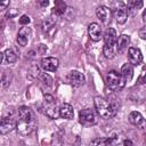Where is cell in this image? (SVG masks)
Masks as SVG:
<instances>
[{
  "mask_svg": "<svg viewBox=\"0 0 146 146\" xmlns=\"http://www.w3.org/2000/svg\"><path fill=\"white\" fill-rule=\"evenodd\" d=\"M17 113H18V121L16 128L18 132L23 136L30 135L36 127V121L33 111L27 106H21Z\"/></svg>",
  "mask_w": 146,
  "mask_h": 146,
  "instance_id": "cell-1",
  "label": "cell"
},
{
  "mask_svg": "<svg viewBox=\"0 0 146 146\" xmlns=\"http://www.w3.org/2000/svg\"><path fill=\"white\" fill-rule=\"evenodd\" d=\"M95 107L97 113L103 117V119H111L115 115L116 113V107L107 99H105L104 97L100 96H96L95 97Z\"/></svg>",
  "mask_w": 146,
  "mask_h": 146,
  "instance_id": "cell-2",
  "label": "cell"
},
{
  "mask_svg": "<svg viewBox=\"0 0 146 146\" xmlns=\"http://www.w3.org/2000/svg\"><path fill=\"white\" fill-rule=\"evenodd\" d=\"M104 47H103V52L106 58L112 59L115 54H116V32L113 27H108L104 34Z\"/></svg>",
  "mask_w": 146,
  "mask_h": 146,
  "instance_id": "cell-3",
  "label": "cell"
},
{
  "mask_svg": "<svg viewBox=\"0 0 146 146\" xmlns=\"http://www.w3.org/2000/svg\"><path fill=\"white\" fill-rule=\"evenodd\" d=\"M125 79L116 71H110L106 75V84L113 91H120L125 86Z\"/></svg>",
  "mask_w": 146,
  "mask_h": 146,
  "instance_id": "cell-4",
  "label": "cell"
},
{
  "mask_svg": "<svg viewBox=\"0 0 146 146\" xmlns=\"http://www.w3.org/2000/svg\"><path fill=\"white\" fill-rule=\"evenodd\" d=\"M42 108H43L44 114L48 117H50V119H54L55 120V119H57L59 116V108L56 105L55 98L50 94L44 95L43 103H42Z\"/></svg>",
  "mask_w": 146,
  "mask_h": 146,
  "instance_id": "cell-5",
  "label": "cell"
},
{
  "mask_svg": "<svg viewBox=\"0 0 146 146\" xmlns=\"http://www.w3.org/2000/svg\"><path fill=\"white\" fill-rule=\"evenodd\" d=\"M79 121L84 127H91L98 122V119H97V114L94 110L83 108L79 113Z\"/></svg>",
  "mask_w": 146,
  "mask_h": 146,
  "instance_id": "cell-6",
  "label": "cell"
},
{
  "mask_svg": "<svg viewBox=\"0 0 146 146\" xmlns=\"http://www.w3.org/2000/svg\"><path fill=\"white\" fill-rule=\"evenodd\" d=\"M16 127H17V121L15 120V117L13 115L3 116L1 119V123H0V132L2 135H6V133L10 132Z\"/></svg>",
  "mask_w": 146,
  "mask_h": 146,
  "instance_id": "cell-7",
  "label": "cell"
},
{
  "mask_svg": "<svg viewBox=\"0 0 146 146\" xmlns=\"http://www.w3.org/2000/svg\"><path fill=\"white\" fill-rule=\"evenodd\" d=\"M128 60H129V64L131 65H135V66L139 65L143 62V55H141L140 49L130 47L128 49Z\"/></svg>",
  "mask_w": 146,
  "mask_h": 146,
  "instance_id": "cell-8",
  "label": "cell"
},
{
  "mask_svg": "<svg viewBox=\"0 0 146 146\" xmlns=\"http://www.w3.org/2000/svg\"><path fill=\"white\" fill-rule=\"evenodd\" d=\"M41 67L47 71V72H55L57 68H58V65H59V62L57 58L55 57H46V58H42L41 63H40Z\"/></svg>",
  "mask_w": 146,
  "mask_h": 146,
  "instance_id": "cell-9",
  "label": "cell"
},
{
  "mask_svg": "<svg viewBox=\"0 0 146 146\" xmlns=\"http://www.w3.org/2000/svg\"><path fill=\"white\" fill-rule=\"evenodd\" d=\"M117 141L119 140L116 136L107 137V138H97V139H94L89 144V146H115Z\"/></svg>",
  "mask_w": 146,
  "mask_h": 146,
  "instance_id": "cell-10",
  "label": "cell"
},
{
  "mask_svg": "<svg viewBox=\"0 0 146 146\" xmlns=\"http://www.w3.org/2000/svg\"><path fill=\"white\" fill-rule=\"evenodd\" d=\"M67 80H68V82H70L73 87H79V86H81V84L84 82V76H83V74H82L81 72L73 70V71H71V72L68 73Z\"/></svg>",
  "mask_w": 146,
  "mask_h": 146,
  "instance_id": "cell-11",
  "label": "cell"
},
{
  "mask_svg": "<svg viewBox=\"0 0 146 146\" xmlns=\"http://www.w3.org/2000/svg\"><path fill=\"white\" fill-rule=\"evenodd\" d=\"M40 86H41V89L43 90L44 95L50 94V90L52 89V79H51V76L47 73H42L40 75Z\"/></svg>",
  "mask_w": 146,
  "mask_h": 146,
  "instance_id": "cell-12",
  "label": "cell"
},
{
  "mask_svg": "<svg viewBox=\"0 0 146 146\" xmlns=\"http://www.w3.org/2000/svg\"><path fill=\"white\" fill-rule=\"evenodd\" d=\"M88 33H89V36L92 41H99L100 38H102V29L99 26V24L97 23H91L89 24L88 26Z\"/></svg>",
  "mask_w": 146,
  "mask_h": 146,
  "instance_id": "cell-13",
  "label": "cell"
},
{
  "mask_svg": "<svg viewBox=\"0 0 146 146\" xmlns=\"http://www.w3.org/2000/svg\"><path fill=\"white\" fill-rule=\"evenodd\" d=\"M130 43V36L127 34H121L116 40V51L119 54H123Z\"/></svg>",
  "mask_w": 146,
  "mask_h": 146,
  "instance_id": "cell-14",
  "label": "cell"
},
{
  "mask_svg": "<svg viewBox=\"0 0 146 146\" xmlns=\"http://www.w3.org/2000/svg\"><path fill=\"white\" fill-rule=\"evenodd\" d=\"M96 15L104 24H107L111 19V9H108L106 6H99L96 9Z\"/></svg>",
  "mask_w": 146,
  "mask_h": 146,
  "instance_id": "cell-15",
  "label": "cell"
},
{
  "mask_svg": "<svg viewBox=\"0 0 146 146\" xmlns=\"http://www.w3.org/2000/svg\"><path fill=\"white\" fill-rule=\"evenodd\" d=\"M31 34V29L30 27H22L19 31H18V34H17V42L19 46L24 47L27 44V41H29V36Z\"/></svg>",
  "mask_w": 146,
  "mask_h": 146,
  "instance_id": "cell-16",
  "label": "cell"
},
{
  "mask_svg": "<svg viewBox=\"0 0 146 146\" xmlns=\"http://www.w3.org/2000/svg\"><path fill=\"white\" fill-rule=\"evenodd\" d=\"M59 116L63 117V119H66V120L73 119V116H74L73 107L70 104H66V103L62 104L59 106Z\"/></svg>",
  "mask_w": 146,
  "mask_h": 146,
  "instance_id": "cell-17",
  "label": "cell"
},
{
  "mask_svg": "<svg viewBox=\"0 0 146 146\" xmlns=\"http://www.w3.org/2000/svg\"><path fill=\"white\" fill-rule=\"evenodd\" d=\"M114 17L116 19V22L119 24H123L125 23L127 18H128V10L125 7H117L114 10Z\"/></svg>",
  "mask_w": 146,
  "mask_h": 146,
  "instance_id": "cell-18",
  "label": "cell"
},
{
  "mask_svg": "<svg viewBox=\"0 0 146 146\" xmlns=\"http://www.w3.org/2000/svg\"><path fill=\"white\" fill-rule=\"evenodd\" d=\"M129 122L132 123L133 125H137V127H140L143 123H144V117L143 115L137 112V111H133L129 114Z\"/></svg>",
  "mask_w": 146,
  "mask_h": 146,
  "instance_id": "cell-19",
  "label": "cell"
},
{
  "mask_svg": "<svg viewBox=\"0 0 146 146\" xmlns=\"http://www.w3.org/2000/svg\"><path fill=\"white\" fill-rule=\"evenodd\" d=\"M123 78L125 79V81H130L133 76V68H132V65L131 64H124L122 67H121V72H120Z\"/></svg>",
  "mask_w": 146,
  "mask_h": 146,
  "instance_id": "cell-20",
  "label": "cell"
},
{
  "mask_svg": "<svg viewBox=\"0 0 146 146\" xmlns=\"http://www.w3.org/2000/svg\"><path fill=\"white\" fill-rule=\"evenodd\" d=\"M3 55H5V59L7 60V63H15L16 60H17V54L14 51V49H11V48H8V49H6L5 50V52H3Z\"/></svg>",
  "mask_w": 146,
  "mask_h": 146,
  "instance_id": "cell-21",
  "label": "cell"
},
{
  "mask_svg": "<svg viewBox=\"0 0 146 146\" xmlns=\"http://www.w3.org/2000/svg\"><path fill=\"white\" fill-rule=\"evenodd\" d=\"M66 11V5L63 1H56L54 7V13L56 15H64Z\"/></svg>",
  "mask_w": 146,
  "mask_h": 146,
  "instance_id": "cell-22",
  "label": "cell"
},
{
  "mask_svg": "<svg viewBox=\"0 0 146 146\" xmlns=\"http://www.w3.org/2000/svg\"><path fill=\"white\" fill-rule=\"evenodd\" d=\"M10 81H11V72L10 71H5L2 73V76H1V86L2 88H7L9 84H10Z\"/></svg>",
  "mask_w": 146,
  "mask_h": 146,
  "instance_id": "cell-23",
  "label": "cell"
},
{
  "mask_svg": "<svg viewBox=\"0 0 146 146\" xmlns=\"http://www.w3.org/2000/svg\"><path fill=\"white\" fill-rule=\"evenodd\" d=\"M143 6V1H137V0H132V1H128L127 7H128V11L131 10L133 13L138 11V9H140Z\"/></svg>",
  "mask_w": 146,
  "mask_h": 146,
  "instance_id": "cell-24",
  "label": "cell"
},
{
  "mask_svg": "<svg viewBox=\"0 0 146 146\" xmlns=\"http://www.w3.org/2000/svg\"><path fill=\"white\" fill-rule=\"evenodd\" d=\"M55 22H56V19H54L52 17H48V18H46V19L43 21V24H42L43 30H49V29L55 24Z\"/></svg>",
  "mask_w": 146,
  "mask_h": 146,
  "instance_id": "cell-25",
  "label": "cell"
},
{
  "mask_svg": "<svg viewBox=\"0 0 146 146\" xmlns=\"http://www.w3.org/2000/svg\"><path fill=\"white\" fill-rule=\"evenodd\" d=\"M146 83V67L143 68L139 78H138V84H145Z\"/></svg>",
  "mask_w": 146,
  "mask_h": 146,
  "instance_id": "cell-26",
  "label": "cell"
},
{
  "mask_svg": "<svg viewBox=\"0 0 146 146\" xmlns=\"http://www.w3.org/2000/svg\"><path fill=\"white\" fill-rule=\"evenodd\" d=\"M30 17L27 16V15H22L21 16V18H19V24L21 25H27L29 23H30Z\"/></svg>",
  "mask_w": 146,
  "mask_h": 146,
  "instance_id": "cell-27",
  "label": "cell"
},
{
  "mask_svg": "<svg viewBox=\"0 0 146 146\" xmlns=\"http://www.w3.org/2000/svg\"><path fill=\"white\" fill-rule=\"evenodd\" d=\"M139 35H140L143 39H146V27H144V29H141V30L139 31Z\"/></svg>",
  "mask_w": 146,
  "mask_h": 146,
  "instance_id": "cell-28",
  "label": "cell"
},
{
  "mask_svg": "<svg viewBox=\"0 0 146 146\" xmlns=\"http://www.w3.org/2000/svg\"><path fill=\"white\" fill-rule=\"evenodd\" d=\"M123 145H124V146H133V144H132V141H131L130 139H125V140L123 141Z\"/></svg>",
  "mask_w": 146,
  "mask_h": 146,
  "instance_id": "cell-29",
  "label": "cell"
},
{
  "mask_svg": "<svg viewBox=\"0 0 146 146\" xmlns=\"http://www.w3.org/2000/svg\"><path fill=\"white\" fill-rule=\"evenodd\" d=\"M7 6H9V1H7V2H1V3H0V9H5Z\"/></svg>",
  "mask_w": 146,
  "mask_h": 146,
  "instance_id": "cell-30",
  "label": "cell"
},
{
  "mask_svg": "<svg viewBox=\"0 0 146 146\" xmlns=\"http://www.w3.org/2000/svg\"><path fill=\"white\" fill-rule=\"evenodd\" d=\"M143 19H144V21L146 22V9H145V10L143 11Z\"/></svg>",
  "mask_w": 146,
  "mask_h": 146,
  "instance_id": "cell-31",
  "label": "cell"
},
{
  "mask_svg": "<svg viewBox=\"0 0 146 146\" xmlns=\"http://www.w3.org/2000/svg\"><path fill=\"white\" fill-rule=\"evenodd\" d=\"M48 3H49L48 1H42V2H40L41 6H48Z\"/></svg>",
  "mask_w": 146,
  "mask_h": 146,
  "instance_id": "cell-32",
  "label": "cell"
}]
</instances>
